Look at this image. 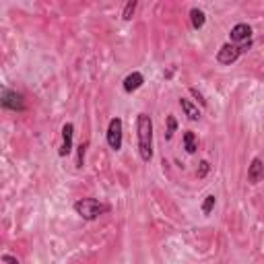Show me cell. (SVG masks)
I'll list each match as a JSON object with an SVG mask.
<instances>
[{
    "instance_id": "7",
    "label": "cell",
    "mask_w": 264,
    "mask_h": 264,
    "mask_svg": "<svg viewBox=\"0 0 264 264\" xmlns=\"http://www.w3.org/2000/svg\"><path fill=\"white\" fill-rule=\"evenodd\" d=\"M250 36H252V27L248 25V23H237V25L231 29V33H229V38H231L233 43H239V41H250Z\"/></svg>"
},
{
    "instance_id": "3",
    "label": "cell",
    "mask_w": 264,
    "mask_h": 264,
    "mask_svg": "<svg viewBox=\"0 0 264 264\" xmlns=\"http://www.w3.org/2000/svg\"><path fill=\"white\" fill-rule=\"evenodd\" d=\"M250 45H252V41H246V43H242V45L225 43L223 48L219 50V54H217V60H219V64H225V66L233 64V62H235V60H237L244 52H248V50H250Z\"/></svg>"
},
{
    "instance_id": "17",
    "label": "cell",
    "mask_w": 264,
    "mask_h": 264,
    "mask_svg": "<svg viewBox=\"0 0 264 264\" xmlns=\"http://www.w3.org/2000/svg\"><path fill=\"white\" fill-rule=\"evenodd\" d=\"M209 169H211V165H209V163H206V161H200V169H198V174H196V176L202 180L206 174H209Z\"/></svg>"
},
{
    "instance_id": "2",
    "label": "cell",
    "mask_w": 264,
    "mask_h": 264,
    "mask_svg": "<svg viewBox=\"0 0 264 264\" xmlns=\"http://www.w3.org/2000/svg\"><path fill=\"white\" fill-rule=\"evenodd\" d=\"M75 211L78 217H83L85 221H95L110 211V204L99 202L97 198H81L75 202Z\"/></svg>"
},
{
    "instance_id": "13",
    "label": "cell",
    "mask_w": 264,
    "mask_h": 264,
    "mask_svg": "<svg viewBox=\"0 0 264 264\" xmlns=\"http://www.w3.org/2000/svg\"><path fill=\"white\" fill-rule=\"evenodd\" d=\"M215 194H209V196L204 198V202H202V213L204 215H211V211H213V206H215Z\"/></svg>"
},
{
    "instance_id": "8",
    "label": "cell",
    "mask_w": 264,
    "mask_h": 264,
    "mask_svg": "<svg viewBox=\"0 0 264 264\" xmlns=\"http://www.w3.org/2000/svg\"><path fill=\"white\" fill-rule=\"evenodd\" d=\"M264 178V163H262V159H252V163L248 167V182L250 184H258L260 180Z\"/></svg>"
},
{
    "instance_id": "15",
    "label": "cell",
    "mask_w": 264,
    "mask_h": 264,
    "mask_svg": "<svg viewBox=\"0 0 264 264\" xmlns=\"http://www.w3.org/2000/svg\"><path fill=\"white\" fill-rule=\"evenodd\" d=\"M176 128H178L176 118L169 116V118H167V132H165V139H171V136H174V132H176Z\"/></svg>"
},
{
    "instance_id": "5",
    "label": "cell",
    "mask_w": 264,
    "mask_h": 264,
    "mask_svg": "<svg viewBox=\"0 0 264 264\" xmlns=\"http://www.w3.org/2000/svg\"><path fill=\"white\" fill-rule=\"evenodd\" d=\"M108 145L113 151H120L122 149V120L120 118H112L110 120V126H108Z\"/></svg>"
},
{
    "instance_id": "19",
    "label": "cell",
    "mask_w": 264,
    "mask_h": 264,
    "mask_svg": "<svg viewBox=\"0 0 264 264\" xmlns=\"http://www.w3.org/2000/svg\"><path fill=\"white\" fill-rule=\"evenodd\" d=\"M2 262H6V264H19V260L13 258L10 254H2Z\"/></svg>"
},
{
    "instance_id": "1",
    "label": "cell",
    "mask_w": 264,
    "mask_h": 264,
    "mask_svg": "<svg viewBox=\"0 0 264 264\" xmlns=\"http://www.w3.org/2000/svg\"><path fill=\"white\" fill-rule=\"evenodd\" d=\"M136 136H139V153L143 161L153 159V120L149 113H139L136 118Z\"/></svg>"
},
{
    "instance_id": "4",
    "label": "cell",
    "mask_w": 264,
    "mask_h": 264,
    "mask_svg": "<svg viewBox=\"0 0 264 264\" xmlns=\"http://www.w3.org/2000/svg\"><path fill=\"white\" fill-rule=\"evenodd\" d=\"M0 103H2V108L13 110V112H23L25 110V99H23V95L17 93V91H10V89H2Z\"/></svg>"
},
{
    "instance_id": "14",
    "label": "cell",
    "mask_w": 264,
    "mask_h": 264,
    "mask_svg": "<svg viewBox=\"0 0 264 264\" xmlns=\"http://www.w3.org/2000/svg\"><path fill=\"white\" fill-rule=\"evenodd\" d=\"M134 10H136V2H134V0H130V2L124 6L122 19H124V21H130V19H132V15H134Z\"/></svg>"
},
{
    "instance_id": "16",
    "label": "cell",
    "mask_w": 264,
    "mask_h": 264,
    "mask_svg": "<svg viewBox=\"0 0 264 264\" xmlns=\"http://www.w3.org/2000/svg\"><path fill=\"white\" fill-rule=\"evenodd\" d=\"M85 149H87V145H78V153H76V167H83V163H85Z\"/></svg>"
},
{
    "instance_id": "11",
    "label": "cell",
    "mask_w": 264,
    "mask_h": 264,
    "mask_svg": "<svg viewBox=\"0 0 264 264\" xmlns=\"http://www.w3.org/2000/svg\"><path fill=\"white\" fill-rule=\"evenodd\" d=\"M184 149L192 155V153H196V136H194V132H184Z\"/></svg>"
},
{
    "instance_id": "9",
    "label": "cell",
    "mask_w": 264,
    "mask_h": 264,
    "mask_svg": "<svg viewBox=\"0 0 264 264\" xmlns=\"http://www.w3.org/2000/svg\"><path fill=\"white\" fill-rule=\"evenodd\" d=\"M143 83H145V76L141 73H130L128 76L124 78V91H126V93H132V91L141 89Z\"/></svg>"
},
{
    "instance_id": "6",
    "label": "cell",
    "mask_w": 264,
    "mask_h": 264,
    "mask_svg": "<svg viewBox=\"0 0 264 264\" xmlns=\"http://www.w3.org/2000/svg\"><path fill=\"white\" fill-rule=\"evenodd\" d=\"M73 134H75V126L68 122L62 126V147H60V157L71 155L73 151Z\"/></svg>"
},
{
    "instance_id": "12",
    "label": "cell",
    "mask_w": 264,
    "mask_h": 264,
    "mask_svg": "<svg viewBox=\"0 0 264 264\" xmlns=\"http://www.w3.org/2000/svg\"><path fill=\"white\" fill-rule=\"evenodd\" d=\"M190 19H192V27L194 29H200L202 25H204V13H202V10L200 8H192L190 10Z\"/></svg>"
},
{
    "instance_id": "10",
    "label": "cell",
    "mask_w": 264,
    "mask_h": 264,
    "mask_svg": "<svg viewBox=\"0 0 264 264\" xmlns=\"http://www.w3.org/2000/svg\"><path fill=\"white\" fill-rule=\"evenodd\" d=\"M180 106H182V110H184V113L188 116V120H198L200 118V110L194 106V103L190 101V99H180Z\"/></svg>"
},
{
    "instance_id": "18",
    "label": "cell",
    "mask_w": 264,
    "mask_h": 264,
    "mask_svg": "<svg viewBox=\"0 0 264 264\" xmlns=\"http://www.w3.org/2000/svg\"><path fill=\"white\" fill-rule=\"evenodd\" d=\"M190 93H192V95H194V97H198V101H200V103H202V106H204V103H206V101H204V99H202V93H200V91H198V89H196V87H190Z\"/></svg>"
}]
</instances>
